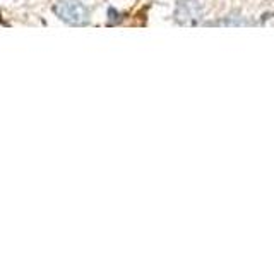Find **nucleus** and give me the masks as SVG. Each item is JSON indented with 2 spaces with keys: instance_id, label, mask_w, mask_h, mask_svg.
<instances>
[{
  "instance_id": "nucleus-1",
  "label": "nucleus",
  "mask_w": 274,
  "mask_h": 257,
  "mask_svg": "<svg viewBox=\"0 0 274 257\" xmlns=\"http://www.w3.org/2000/svg\"><path fill=\"white\" fill-rule=\"evenodd\" d=\"M53 12L71 26H84L89 21V12L79 0H60L53 5Z\"/></svg>"
},
{
  "instance_id": "nucleus-2",
  "label": "nucleus",
  "mask_w": 274,
  "mask_h": 257,
  "mask_svg": "<svg viewBox=\"0 0 274 257\" xmlns=\"http://www.w3.org/2000/svg\"><path fill=\"white\" fill-rule=\"evenodd\" d=\"M177 21L184 24L197 23L202 16V3L200 0H182L177 7Z\"/></svg>"
}]
</instances>
